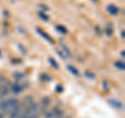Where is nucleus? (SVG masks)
I'll list each match as a JSON object with an SVG mask.
<instances>
[{
	"instance_id": "8",
	"label": "nucleus",
	"mask_w": 125,
	"mask_h": 118,
	"mask_svg": "<svg viewBox=\"0 0 125 118\" xmlns=\"http://www.w3.org/2000/svg\"><path fill=\"white\" fill-rule=\"evenodd\" d=\"M106 11H107L111 15H117V14L119 13V9H118V7H117L115 4H109V5H107Z\"/></svg>"
},
{
	"instance_id": "11",
	"label": "nucleus",
	"mask_w": 125,
	"mask_h": 118,
	"mask_svg": "<svg viewBox=\"0 0 125 118\" xmlns=\"http://www.w3.org/2000/svg\"><path fill=\"white\" fill-rule=\"evenodd\" d=\"M56 30H57V31H60L61 34H64V35L68 33L67 28H66L65 26H62V25H57V26H56Z\"/></svg>"
},
{
	"instance_id": "3",
	"label": "nucleus",
	"mask_w": 125,
	"mask_h": 118,
	"mask_svg": "<svg viewBox=\"0 0 125 118\" xmlns=\"http://www.w3.org/2000/svg\"><path fill=\"white\" fill-rule=\"evenodd\" d=\"M62 112L57 108L51 109L50 111L45 113V118H62Z\"/></svg>"
},
{
	"instance_id": "23",
	"label": "nucleus",
	"mask_w": 125,
	"mask_h": 118,
	"mask_svg": "<svg viewBox=\"0 0 125 118\" xmlns=\"http://www.w3.org/2000/svg\"><path fill=\"white\" fill-rule=\"evenodd\" d=\"M124 54H125V53H124V51H123V50H122V52H121V56H122V57L124 58Z\"/></svg>"
},
{
	"instance_id": "9",
	"label": "nucleus",
	"mask_w": 125,
	"mask_h": 118,
	"mask_svg": "<svg viewBox=\"0 0 125 118\" xmlns=\"http://www.w3.org/2000/svg\"><path fill=\"white\" fill-rule=\"evenodd\" d=\"M68 70L70 72H71L73 75H75V76H79V71H78V70L76 69V67H74V66H71V65H69L68 67Z\"/></svg>"
},
{
	"instance_id": "10",
	"label": "nucleus",
	"mask_w": 125,
	"mask_h": 118,
	"mask_svg": "<svg viewBox=\"0 0 125 118\" xmlns=\"http://www.w3.org/2000/svg\"><path fill=\"white\" fill-rule=\"evenodd\" d=\"M48 61H49V63H50V65H51V66L53 67V68H55L56 70H57L58 68H60V66H58V64H57V62H56L55 60H54V59H53V58H49V59H48Z\"/></svg>"
},
{
	"instance_id": "24",
	"label": "nucleus",
	"mask_w": 125,
	"mask_h": 118,
	"mask_svg": "<svg viewBox=\"0 0 125 118\" xmlns=\"http://www.w3.org/2000/svg\"><path fill=\"white\" fill-rule=\"evenodd\" d=\"M4 116H3V114H0V118H3Z\"/></svg>"
},
{
	"instance_id": "22",
	"label": "nucleus",
	"mask_w": 125,
	"mask_h": 118,
	"mask_svg": "<svg viewBox=\"0 0 125 118\" xmlns=\"http://www.w3.org/2000/svg\"><path fill=\"white\" fill-rule=\"evenodd\" d=\"M121 36H122V38H124V30H122V33H121Z\"/></svg>"
},
{
	"instance_id": "12",
	"label": "nucleus",
	"mask_w": 125,
	"mask_h": 118,
	"mask_svg": "<svg viewBox=\"0 0 125 118\" xmlns=\"http://www.w3.org/2000/svg\"><path fill=\"white\" fill-rule=\"evenodd\" d=\"M50 103H51V100H50L49 97H43V98H42V105L44 106V107H47V106H49Z\"/></svg>"
},
{
	"instance_id": "2",
	"label": "nucleus",
	"mask_w": 125,
	"mask_h": 118,
	"mask_svg": "<svg viewBox=\"0 0 125 118\" xmlns=\"http://www.w3.org/2000/svg\"><path fill=\"white\" fill-rule=\"evenodd\" d=\"M42 113H43V108L41 106L33 104L32 106L26 108V111L23 113V115H25L26 117H39Z\"/></svg>"
},
{
	"instance_id": "19",
	"label": "nucleus",
	"mask_w": 125,
	"mask_h": 118,
	"mask_svg": "<svg viewBox=\"0 0 125 118\" xmlns=\"http://www.w3.org/2000/svg\"><path fill=\"white\" fill-rule=\"evenodd\" d=\"M47 75H48V74H42V78H43V80H45V81H50V80H51V78L48 77Z\"/></svg>"
},
{
	"instance_id": "18",
	"label": "nucleus",
	"mask_w": 125,
	"mask_h": 118,
	"mask_svg": "<svg viewBox=\"0 0 125 118\" xmlns=\"http://www.w3.org/2000/svg\"><path fill=\"white\" fill-rule=\"evenodd\" d=\"M85 75H87V77H90V78H95V75H94L93 73H90V72H85Z\"/></svg>"
},
{
	"instance_id": "21",
	"label": "nucleus",
	"mask_w": 125,
	"mask_h": 118,
	"mask_svg": "<svg viewBox=\"0 0 125 118\" xmlns=\"http://www.w3.org/2000/svg\"><path fill=\"white\" fill-rule=\"evenodd\" d=\"M40 6H41V7H43V10H44V11H47V10H48V7L45 6V5H43V4H41Z\"/></svg>"
},
{
	"instance_id": "4",
	"label": "nucleus",
	"mask_w": 125,
	"mask_h": 118,
	"mask_svg": "<svg viewBox=\"0 0 125 118\" xmlns=\"http://www.w3.org/2000/svg\"><path fill=\"white\" fill-rule=\"evenodd\" d=\"M37 33H38L39 35H40V36H42L43 38L45 39V40L48 41V42L50 43V44H54L53 39H52L51 37H50V36H49V35L47 34V33H45V31L43 30V29H41V28H37Z\"/></svg>"
},
{
	"instance_id": "5",
	"label": "nucleus",
	"mask_w": 125,
	"mask_h": 118,
	"mask_svg": "<svg viewBox=\"0 0 125 118\" xmlns=\"http://www.w3.org/2000/svg\"><path fill=\"white\" fill-rule=\"evenodd\" d=\"M108 104L111 105V106H113L115 109H117V110H123V105L120 103L119 100H116V99H108Z\"/></svg>"
},
{
	"instance_id": "1",
	"label": "nucleus",
	"mask_w": 125,
	"mask_h": 118,
	"mask_svg": "<svg viewBox=\"0 0 125 118\" xmlns=\"http://www.w3.org/2000/svg\"><path fill=\"white\" fill-rule=\"evenodd\" d=\"M0 109H1L2 112H4L5 114H10L13 113L16 110L20 109V103L18 101V99H15V98H10V99L3 100L1 104H0Z\"/></svg>"
},
{
	"instance_id": "16",
	"label": "nucleus",
	"mask_w": 125,
	"mask_h": 118,
	"mask_svg": "<svg viewBox=\"0 0 125 118\" xmlns=\"http://www.w3.org/2000/svg\"><path fill=\"white\" fill-rule=\"evenodd\" d=\"M105 34H106L107 36H111V35L113 34V29H112L109 26H107L106 28H105Z\"/></svg>"
},
{
	"instance_id": "17",
	"label": "nucleus",
	"mask_w": 125,
	"mask_h": 118,
	"mask_svg": "<svg viewBox=\"0 0 125 118\" xmlns=\"http://www.w3.org/2000/svg\"><path fill=\"white\" fill-rule=\"evenodd\" d=\"M15 77H17V78H22V77H23V73L16 72V73H15Z\"/></svg>"
},
{
	"instance_id": "15",
	"label": "nucleus",
	"mask_w": 125,
	"mask_h": 118,
	"mask_svg": "<svg viewBox=\"0 0 125 118\" xmlns=\"http://www.w3.org/2000/svg\"><path fill=\"white\" fill-rule=\"evenodd\" d=\"M39 16H40L41 19H42V20H44V21H48L49 20V17L47 15H45L43 12H39Z\"/></svg>"
},
{
	"instance_id": "25",
	"label": "nucleus",
	"mask_w": 125,
	"mask_h": 118,
	"mask_svg": "<svg viewBox=\"0 0 125 118\" xmlns=\"http://www.w3.org/2000/svg\"><path fill=\"white\" fill-rule=\"evenodd\" d=\"M93 1H97V0H93Z\"/></svg>"
},
{
	"instance_id": "20",
	"label": "nucleus",
	"mask_w": 125,
	"mask_h": 118,
	"mask_svg": "<svg viewBox=\"0 0 125 118\" xmlns=\"http://www.w3.org/2000/svg\"><path fill=\"white\" fill-rule=\"evenodd\" d=\"M56 91H57L58 93H62V91H64V88L61 87V86H57V87H56Z\"/></svg>"
},
{
	"instance_id": "14",
	"label": "nucleus",
	"mask_w": 125,
	"mask_h": 118,
	"mask_svg": "<svg viewBox=\"0 0 125 118\" xmlns=\"http://www.w3.org/2000/svg\"><path fill=\"white\" fill-rule=\"evenodd\" d=\"M61 47L62 48V50H64V52L66 53V56H67V57H70V56H71V53L69 52V49H68V47L66 46L65 44H62H62H61Z\"/></svg>"
},
{
	"instance_id": "7",
	"label": "nucleus",
	"mask_w": 125,
	"mask_h": 118,
	"mask_svg": "<svg viewBox=\"0 0 125 118\" xmlns=\"http://www.w3.org/2000/svg\"><path fill=\"white\" fill-rule=\"evenodd\" d=\"M22 104H23V106H24L25 108L30 107V106L33 105V97L32 96H26L24 99H23Z\"/></svg>"
},
{
	"instance_id": "13",
	"label": "nucleus",
	"mask_w": 125,
	"mask_h": 118,
	"mask_svg": "<svg viewBox=\"0 0 125 118\" xmlns=\"http://www.w3.org/2000/svg\"><path fill=\"white\" fill-rule=\"evenodd\" d=\"M115 67H117V68L120 69V70H124V69H125L124 63H123V62H121V61L116 62V63H115Z\"/></svg>"
},
{
	"instance_id": "6",
	"label": "nucleus",
	"mask_w": 125,
	"mask_h": 118,
	"mask_svg": "<svg viewBox=\"0 0 125 118\" xmlns=\"http://www.w3.org/2000/svg\"><path fill=\"white\" fill-rule=\"evenodd\" d=\"M10 90H11V92L15 93V94H19V93H21L22 92V86L20 84H18V83H15V84H13L10 86Z\"/></svg>"
}]
</instances>
